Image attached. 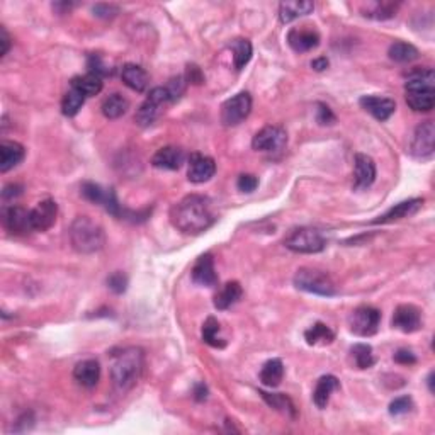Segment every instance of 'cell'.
Returning a JSON list of instances; mask_svg holds the SVG:
<instances>
[{
    "instance_id": "1",
    "label": "cell",
    "mask_w": 435,
    "mask_h": 435,
    "mask_svg": "<svg viewBox=\"0 0 435 435\" xmlns=\"http://www.w3.org/2000/svg\"><path fill=\"white\" fill-rule=\"evenodd\" d=\"M170 221L179 232L185 235H199L216 221L213 203L210 197L191 194L179 201L170 210Z\"/></svg>"
},
{
    "instance_id": "2",
    "label": "cell",
    "mask_w": 435,
    "mask_h": 435,
    "mask_svg": "<svg viewBox=\"0 0 435 435\" xmlns=\"http://www.w3.org/2000/svg\"><path fill=\"white\" fill-rule=\"evenodd\" d=\"M405 99L410 109L429 112L435 105V73L432 68H416L405 82Z\"/></svg>"
},
{
    "instance_id": "3",
    "label": "cell",
    "mask_w": 435,
    "mask_h": 435,
    "mask_svg": "<svg viewBox=\"0 0 435 435\" xmlns=\"http://www.w3.org/2000/svg\"><path fill=\"white\" fill-rule=\"evenodd\" d=\"M145 367V352L140 347H126L112 356L111 376L116 387L126 391L140 379Z\"/></svg>"
},
{
    "instance_id": "4",
    "label": "cell",
    "mask_w": 435,
    "mask_h": 435,
    "mask_svg": "<svg viewBox=\"0 0 435 435\" xmlns=\"http://www.w3.org/2000/svg\"><path fill=\"white\" fill-rule=\"evenodd\" d=\"M70 242L79 254H96L105 245L104 228L89 216H77L70 225Z\"/></svg>"
},
{
    "instance_id": "5",
    "label": "cell",
    "mask_w": 435,
    "mask_h": 435,
    "mask_svg": "<svg viewBox=\"0 0 435 435\" xmlns=\"http://www.w3.org/2000/svg\"><path fill=\"white\" fill-rule=\"evenodd\" d=\"M294 286L299 291L312 292V294L318 296H330L337 294V286L332 281V277L327 272L318 269H310V267H301L298 272L294 274V279H292Z\"/></svg>"
},
{
    "instance_id": "6",
    "label": "cell",
    "mask_w": 435,
    "mask_h": 435,
    "mask_svg": "<svg viewBox=\"0 0 435 435\" xmlns=\"http://www.w3.org/2000/svg\"><path fill=\"white\" fill-rule=\"evenodd\" d=\"M284 245L296 254H318L325 250L327 242L321 235L320 230L312 228V226H299V228L291 230L290 235L284 239Z\"/></svg>"
},
{
    "instance_id": "7",
    "label": "cell",
    "mask_w": 435,
    "mask_h": 435,
    "mask_svg": "<svg viewBox=\"0 0 435 435\" xmlns=\"http://www.w3.org/2000/svg\"><path fill=\"white\" fill-rule=\"evenodd\" d=\"M381 323V312L374 306H359L349 316V327L357 337H372L378 334Z\"/></svg>"
},
{
    "instance_id": "8",
    "label": "cell",
    "mask_w": 435,
    "mask_h": 435,
    "mask_svg": "<svg viewBox=\"0 0 435 435\" xmlns=\"http://www.w3.org/2000/svg\"><path fill=\"white\" fill-rule=\"evenodd\" d=\"M167 102H170V96L169 92H167L165 87H155V89L150 90L148 97L145 99V102L136 111L134 121H136L138 126L141 128L152 126V124L156 121V118H159L160 112H162V108Z\"/></svg>"
},
{
    "instance_id": "9",
    "label": "cell",
    "mask_w": 435,
    "mask_h": 435,
    "mask_svg": "<svg viewBox=\"0 0 435 435\" xmlns=\"http://www.w3.org/2000/svg\"><path fill=\"white\" fill-rule=\"evenodd\" d=\"M252 112V96L239 92L221 105V123L225 126H239Z\"/></svg>"
},
{
    "instance_id": "10",
    "label": "cell",
    "mask_w": 435,
    "mask_h": 435,
    "mask_svg": "<svg viewBox=\"0 0 435 435\" xmlns=\"http://www.w3.org/2000/svg\"><path fill=\"white\" fill-rule=\"evenodd\" d=\"M434 143H435V126L434 121H423L416 126L415 134L410 145V153L415 159L425 160L434 155Z\"/></svg>"
},
{
    "instance_id": "11",
    "label": "cell",
    "mask_w": 435,
    "mask_h": 435,
    "mask_svg": "<svg viewBox=\"0 0 435 435\" xmlns=\"http://www.w3.org/2000/svg\"><path fill=\"white\" fill-rule=\"evenodd\" d=\"M287 145V133L281 126H264L252 140V146L257 152H279Z\"/></svg>"
},
{
    "instance_id": "12",
    "label": "cell",
    "mask_w": 435,
    "mask_h": 435,
    "mask_svg": "<svg viewBox=\"0 0 435 435\" xmlns=\"http://www.w3.org/2000/svg\"><path fill=\"white\" fill-rule=\"evenodd\" d=\"M214 174H216V163L211 156L203 155V153H192L189 156L188 179L192 184H204Z\"/></svg>"
},
{
    "instance_id": "13",
    "label": "cell",
    "mask_w": 435,
    "mask_h": 435,
    "mask_svg": "<svg viewBox=\"0 0 435 435\" xmlns=\"http://www.w3.org/2000/svg\"><path fill=\"white\" fill-rule=\"evenodd\" d=\"M391 323L403 334H413L422 328V313L413 305H400L394 310Z\"/></svg>"
},
{
    "instance_id": "14",
    "label": "cell",
    "mask_w": 435,
    "mask_h": 435,
    "mask_svg": "<svg viewBox=\"0 0 435 435\" xmlns=\"http://www.w3.org/2000/svg\"><path fill=\"white\" fill-rule=\"evenodd\" d=\"M3 225H6L7 232H10L12 235H26L29 232H34L31 211L21 206H10L3 211Z\"/></svg>"
},
{
    "instance_id": "15",
    "label": "cell",
    "mask_w": 435,
    "mask_h": 435,
    "mask_svg": "<svg viewBox=\"0 0 435 435\" xmlns=\"http://www.w3.org/2000/svg\"><path fill=\"white\" fill-rule=\"evenodd\" d=\"M376 181V163L374 160L364 153H357L354 160V188L357 191L367 189Z\"/></svg>"
},
{
    "instance_id": "16",
    "label": "cell",
    "mask_w": 435,
    "mask_h": 435,
    "mask_svg": "<svg viewBox=\"0 0 435 435\" xmlns=\"http://www.w3.org/2000/svg\"><path fill=\"white\" fill-rule=\"evenodd\" d=\"M192 283L197 286L213 287L218 284V274L214 270V261L211 254L201 255L191 270Z\"/></svg>"
},
{
    "instance_id": "17",
    "label": "cell",
    "mask_w": 435,
    "mask_h": 435,
    "mask_svg": "<svg viewBox=\"0 0 435 435\" xmlns=\"http://www.w3.org/2000/svg\"><path fill=\"white\" fill-rule=\"evenodd\" d=\"M58 204L53 199H45L31 210V221L34 232H46L57 223Z\"/></svg>"
},
{
    "instance_id": "18",
    "label": "cell",
    "mask_w": 435,
    "mask_h": 435,
    "mask_svg": "<svg viewBox=\"0 0 435 435\" xmlns=\"http://www.w3.org/2000/svg\"><path fill=\"white\" fill-rule=\"evenodd\" d=\"M361 108L367 111L369 114L374 116L378 121H387L396 111V102L390 97H378V96H364L359 101Z\"/></svg>"
},
{
    "instance_id": "19",
    "label": "cell",
    "mask_w": 435,
    "mask_h": 435,
    "mask_svg": "<svg viewBox=\"0 0 435 435\" xmlns=\"http://www.w3.org/2000/svg\"><path fill=\"white\" fill-rule=\"evenodd\" d=\"M287 45L291 46L296 53H308L320 46V34L314 29L296 28L291 29L287 34Z\"/></svg>"
},
{
    "instance_id": "20",
    "label": "cell",
    "mask_w": 435,
    "mask_h": 435,
    "mask_svg": "<svg viewBox=\"0 0 435 435\" xmlns=\"http://www.w3.org/2000/svg\"><path fill=\"white\" fill-rule=\"evenodd\" d=\"M185 162V152L179 146H163L156 150L152 159V165L162 170H179Z\"/></svg>"
},
{
    "instance_id": "21",
    "label": "cell",
    "mask_w": 435,
    "mask_h": 435,
    "mask_svg": "<svg viewBox=\"0 0 435 435\" xmlns=\"http://www.w3.org/2000/svg\"><path fill=\"white\" fill-rule=\"evenodd\" d=\"M423 206V199L420 197H415V199H408L403 201V203H398L391 208L390 211H386L383 216L376 218L372 221V225H386V223H393L398 221V219H403L408 216H413V214L418 213Z\"/></svg>"
},
{
    "instance_id": "22",
    "label": "cell",
    "mask_w": 435,
    "mask_h": 435,
    "mask_svg": "<svg viewBox=\"0 0 435 435\" xmlns=\"http://www.w3.org/2000/svg\"><path fill=\"white\" fill-rule=\"evenodd\" d=\"M26 156L24 146L17 141H2L0 143V172L6 174L19 165Z\"/></svg>"
},
{
    "instance_id": "23",
    "label": "cell",
    "mask_w": 435,
    "mask_h": 435,
    "mask_svg": "<svg viewBox=\"0 0 435 435\" xmlns=\"http://www.w3.org/2000/svg\"><path fill=\"white\" fill-rule=\"evenodd\" d=\"M314 10V3L308 0H287L279 3V21L283 24H290L294 19L308 16Z\"/></svg>"
},
{
    "instance_id": "24",
    "label": "cell",
    "mask_w": 435,
    "mask_h": 435,
    "mask_svg": "<svg viewBox=\"0 0 435 435\" xmlns=\"http://www.w3.org/2000/svg\"><path fill=\"white\" fill-rule=\"evenodd\" d=\"M73 378L83 387L97 386L99 379H101V364L96 359L82 361L73 369Z\"/></svg>"
},
{
    "instance_id": "25",
    "label": "cell",
    "mask_w": 435,
    "mask_h": 435,
    "mask_svg": "<svg viewBox=\"0 0 435 435\" xmlns=\"http://www.w3.org/2000/svg\"><path fill=\"white\" fill-rule=\"evenodd\" d=\"M123 82L134 92H145L150 83V77L143 67L134 63H126L121 68Z\"/></svg>"
},
{
    "instance_id": "26",
    "label": "cell",
    "mask_w": 435,
    "mask_h": 435,
    "mask_svg": "<svg viewBox=\"0 0 435 435\" xmlns=\"http://www.w3.org/2000/svg\"><path fill=\"white\" fill-rule=\"evenodd\" d=\"M338 387H340V383L335 376H332V374L321 376V378L316 381V386H314V391H313L314 405H316L320 410L327 408L332 393H334L335 390H338Z\"/></svg>"
},
{
    "instance_id": "27",
    "label": "cell",
    "mask_w": 435,
    "mask_h": 435,
    "mask_svg": "<svg viewBox=\"0 0 435 435\" xmlns=\"http://www.w3.org/2000/svg\"><path fill=\"white\" fill-rule=\"evenodd\" d=\"M242 294L243 290L242 286H240L239 281H230V283H226L225 286L216 292V296H214V308L221 310V312L223 310L232 308L235 303L240 301Z\"/></svg>"
},
{
    "instance_id": "28",
    "label": "cell",
    "mask_w": 435,
    "mask_h": 435,
    "mask_svg": "<svg viewBox=\"0 0 435 435\" xmlns=\"http://www.w3.org/2000/svg\"><path fill=\"white\" fill-rule=\"evenodd\" d=\"M262 400L269 405L270 408H274L276 412L283 413V415L290 416V418H296L298 412H296L294 403L287 394L284 393H267V391H261Z\"/></svg>"
},
{
    "instance_id": "29",
    "label": "cell",
    "mask_w": 435,
    "mask_h": 435,
    "mask_svg": "<svg viewBox=\"0 0 435 435\" xmlns=\"http://www.w3.org/2000/svg\"><path fill=\"white\" fill-rule=\"evenodd\" d=\"M284 378V364L281 359H270L262 365L259 379L267 387H277Z\"/></svg>"
},
{
    "instance_id": "30",
    "label": "cell",
    "mask_w": 435,
    "mask_h": 435,
    "mask_svg": "<svg viewBox=\"0 0 435 435\" xmlns=\"http://www.w3.org/2000/svg\"><path fill=\"white\" fill-rule=\"evenodd\" d=\"M72 87L77 89L79 92H82L85 97H94L97 94H101L102 83L101 77L94 75V73H85V75H79V77H73L72 79Z\"/></svg>"
},
{
    "instance_id": "31",
    "label": "cell",
    "mask_w": 435,
    "mask_h": 435,
    "mask_svg": "<svg viewBox=\"0 0 435 435\" xmlns=\"http://www.w3.org/2000/svg\"><path fill=\"white\" fill-rule=\"evenodd\" d=\"M102 114L108 119H118L121 118L130 109V101L121 94H111L109 97L104 99L102 102Z\"/></svg>"
},
{
    "instance_id": "32",
    "label": "cell",
    "mask_w": 435,
    "mask_h": 435,
    "mask_svg": "<svg viewBox=\"0 0 435 435\" xmlns=\"http://www.w3.org/2000/svg\"><path fill=\"white\" fill-rule=\"evenodd\" d=\"M305 340L308 345H328L335 340V334L321 321H316L313 327L305 332Z\"/></svg>"
},
{
    "instance_id": "33",
    "label": "cell",
    "mask_w": 435,
    "mask_h": 435,
    "mask_svg": "<svg viewBox=\"0 0 435 435\" xmlns=\"http://www.w3.org/2000/svg\"><path fill=\"white\" fill-rule=\"evenodd\" d=\"M387 54L393 61L396 63H410V61L416 60L420 57V51L415 48V46L410 45V43L405 41H394L393 45L387 50Z\"/></svg>"
},
{
    "instance_id": "34",
    "label": "cell",
    "mask_w": 435,
    "mask_h": 435,
    "mask_svg": "<svg viewBox=\"0 0 435 435\" xmlns=\"http://www.w3.org/2000/svg\"><path fill=\"white\" fill-rule=\"evenodd\" d=\"M232 51H233V60H235V68L236 70H242L248 65V61L252 60V54H254V48H252V43L248 39L239 38L232 41Z\"/></svg>"
},
{
    "instance_id": "35",
    "label": "cell",
    "mask_w": 435,
    "mask_h": 435,
    "mask_svg": "<svg viewBox=\"0 0 435 435\" xmlns=\"http://www.w3.org/2000/svg\"><path fill=\"white\" fill-rule=\"evenodd\" d=\"M83 102H85V96L72 87V89L63 96V101H61V112H63V116H67V118H73V116L79 114Z\"/></svg>"
},
{
    "instance_id": "36",
    "label": "cell",
    "mask_w": 435,
    "mask_h": 435,
    "mask_svg": "<svg viewBox=\"0 0 435 435\" xmlns=\"http://www.w3.org/2000/svg\"><path fill=\"white\" fill-rule=\"evenodd\" d=\"M396 9H398V3L374 2L367 7V10H364V16L369 17V19L386 21V19H391V17L396 16Z\"/></svg>"
},
{
    "instance_id": "37",
    "label": "cell",
    "mask_w": 435,
    "mask_h": 435,
    "mask_svg": "<svg viewBox=\"0 0 435 435\" xmlns=\"http://www.w3.org/2000/svg\"><path fill=\"white\" fill-rule=\"evenodd\" d=\"M203 340L214 349H223L226 342L219 337V321L214 316H210L203 325Z\"/></svg>"
},
{
    "instance_id": "38",
    "label": "cell",
    "mask_w": 435,
    "mask_h": 435,
    "mask_svg": "<svg viewBox=\"0 0 435 435\" xmlns=\"http://www.w3.org/2000/svg\"><path fill=\"white\" fill-rule=\"evenodd\" d=\"M350 354H352L354 364L357 365V369H369L376 363L374 354H372V347L367 345V343H356V345L350 349Z\"/></svg>"
},
{
    "instance_id": "39",
    "label": "cell",
    "mask_w": 435,
    "mask_h": 435,
    "mask_svg": "<svg viewBox=\"0 0 435 435\" xmlns=\"http://www.w3.org/2000/svg\"><path fill=\"white\" fill-rule=\"evenodd\" d=\"M108 194L109 189H104L102 185L96 184V182H83V184L80 185V196L85 201H89V203L102 204V206H104L105 199H108Z\"/></svg>"
},
{
    "instance_id": "40",
    "label": "cell",
    "mask_w": 435,
    "mask_h": 435,
    "mask_svg": "<svg viewBox=\"0 0 435 435\" xmlns=\"http://www.w3.org/2000/svg\"><path fill=\"white\" fill-rule=\"evenodd\" d=\"M413 408V400L410 396H398L390 403V415L401 416L410 413Z\"/></svg>"
},
{
    "instance_id": "41",
    "label": "cell",
    "mask_w": 435,
    "mask_h": 435,
    "mask_svg": "<svg viewBox=\"0 0 435 435\" xmlns=\"http://www.w3.org/2000/svg\"><path fill=\"white\" fill-rule=\"evenodd\" d=\"M185 83L188 82H185V79L182 75L170 79V82L165 85L167 92H169V96H170V102H177L179 99L184 96Z\"/></svg>"
},
{
    "instance_id": "42",
    "label": "cell",
    "mask_w": 435,
    "mask_h": 435,
    "mask_svg": "<svg viewBox=\"0 0 435 435\" xmlns=\"http://www.w3.org/2000/svg\"><path fill=\"white\" fill-rule=\"evenodd\" d=\"M108 286L116 294H123L128 290V277L123 272H119V270H116V272H112L108 277Z\"/></svg>"
},
{
    "instance_id": "43",
    "label": "cell",
    "mask_w": 435,
    "mask_h": 435,
    "mask_svg": "<svg viewBox=\"0 0 435 435\" xmlns=\"http://www.w3.org/2000/svg\"><path fill=\"white\" fill-rule=\"evenodd\" d=\"M316 121L321 124V126H332V124H335V121H337V118H335L334 111H332L330 108H328L327 104H323V102H318L316 105Z\"/></svg>"
},
{
    "instance_id": "44",
    "label": "cell",
    "mask_w": 435,
    "mask_h": 435,
    "mask_svg": "<svg viewBox=\"0 0 435 435\" xmlns=\"http://www.w3.org/2000/svg\"><path fill=\"white\" fill-rule=\"evenodd\" d=\"M236 188L242 192H254L259 188V179L252 174H242L236 181Z\"/></svg>"
},
{
    "instance_id": "45",
    "label": "cell",
    "mask_w": 435,
    "mask_h": 435,
    "mask_svg": "<svg viewBox=\"0 0 435 435\" xmlns=\"http://www.w3.org/2000/svg\"><path fill=\"white\" fill-rule=\"evenodd\" d=\"M89 70L90 73H94V75L97 77H105L111 73V70H108V67L104 65V61L101 60V57H97V54H90L89 57Z\"/></svg>"
},
{
    "instance_id": "46",
    "label": "cell",
    "mask_w": 435,
    "mask_h": 435,
    "mask_svg": "<svg viewBox=\"0 0 435 435\" xmlns=\"http://www.w3.org/2000/svg\"><path fill=\"white\" fill-rule=\"evenodd\" d=\"M118 12V6H112V3H97V6L94 7V14H96L97 17H101V19H112Z\"/></svg>"
},
{
    "instance_id": "47",
    "label": "cell",
    "mask_w": 435,
    "mask_h": 435,
    "mask_svg": "<svg viewBox=\"0 0 435 435\" xmlns=\"http://www.w3.org/2000/svg\"><path fill=\"white\" fill-rule=\"evenodd\" d=\"M393 359H394V363L403 364V365H412V364L416 363L415 354H413L412 350H408V349L396 350V352H394V356H393Z\"/></svg>"
},
{
    "instance_id": "48",
    "label": "cell",
    "mask_w": 435,
    "mask_h": 435,
    "mask_svg": "<svg viewBox=\"0 0 435 435\" xmlns=\"http://www.w3.org/2000/svg\"><path fill=\"white\" fill-rule=\"evenodd\" d=\"M21 194H23V185H19V184H7L6 188H3V191H2V197L6 201H9V199H14V197L21 196Z\"/></svg>"
},
{
    "instance_id": "49",
    "label": "cell",
    "mask_w": 435,
    "mask_h": 435,
    "mask_svg": "<svg viewBox=\"0 0 435 435\" xmlns=\"http://www.w3.org/2000/svg\"><path fill=\"white\" fill-rule=\"evenodd\" d=\"M188 80L189 83H203L204 82V77L203 73H201L199 67H196V65H189L188 67Z\"/></svg>"
},
{
    "instance_id": "50",
    "label": "cell",
    "mask_w": 435,
    "mask_h": 435,
    "mask_svg": "<svg viewBox=\"0 0 435 435\" xmlns=\"http://www.w3.org/2000/svg\"><path fill=\"white\" fill-rule=\"evenodd\" d=\"M0 46H2V48H0V57L3 58L7 54V51L10 50V36L3 26L0 28Z\"/></svg>"
},
{
    "instance_id": "51",
    "label": "cell",
    "mask_w": 435,
    "mask_h": 435,
    "mask_svg": "<svg viewBox=\"0 0 435 435\" xmlns=\"http://www.w3.org/2000/svg\"><path fill=\"white\" fill-rule=\"evenodd\" d=\"M208 398V387L206 385H203V383H197L196 386H194V400L196 401H206Z\"/></svg>"
},
{
    "instance_id": "52",
    "label": "cell",
    "mask_w": 435,
    "mask_h": 435,
    "mask_svg": "<svg viewBox=\"0 0 435 435\" xmlns=\"http://www.w3.org/2000/svg\"><path fill=\"white\" fill-rule=\"evenodd\" d=\"M328 65H330V61H328L327 57H320V58H314V60L312 61V68H314L316 72H323L327 70Z\"/></svg>"
}]
</instances>
